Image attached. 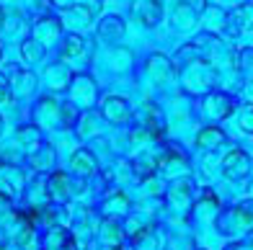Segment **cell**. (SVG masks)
I'll return each mask as SVG.
<instances>
[{
	"instance_id": "19",
	"label": "cell",
	"mask_w": 253,
	"mask_h": 250,
	"mask_svg": "<svg viewBox=\"0 0 253 250\" xmlns=\"http://www.w3.org/2000/svg\"><path fill=\"white\" fill-rule=\"evenodd\" d=\"M52 3L60 8H70V5H75V0H52Z\"/></svg>"
},
{
	"instance_id": "6",
	"label": "cell",
	"mask_w": 253,
	"mask_h": 250,
	"mask_svg": "<svg viewBox=\"0 0 253 250\" xmlns=\"http://www.w3.org/2000/svg\"><path fill=\"white\" fill-rule=\"evenodd\" d=\"M132 13L142 21L145 26H155L160 21V3L158 0H140L132 5Z\"/></svg>"
},
{
	"instance_id": "21",
	"label": "cell",
	"mask_w": 253,
	"mask_h": 250,
	"mask_svg": "<svg viewBox=\"0 0 253 250\" xmlns=\"http://www.w3.org/2000/svg\"><path fill=\"white\" fill-rule=\"evenodd\" d=\"M251 245H253V237H251Z\"/></svg>"
},
{
	"instance_id": "17",
	"label": "cell",
	"mask_w": 253,
	"mask_h": 250,
	"mask_svg": "<svg viewBox=\"0 0 253 250\" xmlns=\"http://www.w3.org/2000/svg\"><path fill=\"white\" fill-rule=\"evenodd\" d=\"M238 124H240L243 132L253 134V104H248V106H243L238 111Z\"/></svg>"
},
{
	"instance_id": "13",
	"label": "cell",
	"mask_w": 253,
	"mask_h": 250,
	"mask_svg": "<svg viewBox=\"0 0 253 250\" xmlns=\"http://www.w3.org/2000/svg\"><path fill=\"white\" fill-rule=\"evenodd\" d=\"M199 147H210V150H214V147H220L225 142V134L217 129V127H207L202 134H199Z\"/></svg>"
},
{
	"instance_id": "15",
	"label": "cell",
	"mask_w": 253,
	"mask_h": 250,
	"mask_svg": "<svg viewBox=\"0 0 253 250\" xmlns=\"http://www.w3.org/2000/svg\"><path fill=\"white\" fill-rule=\"evenodd\" d=\"M230 18H235L238 24H240V26H246V29H253V0H246V3L240 5Z\"/></svg>"
},
{
	"instance_id": "2",
	"label": "cell",
	"mask_w": 253,
	"mask_h": 250,
	"mask_svg": "<svg viewBox=\"0 0 253 250\" xmlns=\"http://www.w3.org/2000/svg\"><path fill=\"white\" fill-rule=\"evenodd\" d=\"M253 222V201H243L235 209H227L220 219V230L222 232H243L248 230Z\"/></svg>"
},
{
	"instance_id": "11",
	"label": "cell",
	"mask_w": 253,
	"mask_h": 250,
	"mask_svg": "<svg viewBox=\"0 0 253 250\" xmlns=\"http://www.w3.org/2000/svg\"><path fill=\"white\" fill-rule=\"evenodd\" d=\"M44 75H47L52 88H65V83H70V70L65 65H49Z\"/></svg>"
},
{
	"instance_id": "12",
	"label": "cell",
	"mask_w": 253,
	"mask_h": 250,
	"mask_svg": "<svg viewBox=\"0 0 253 250\" xmlns=\"http://www.w3.org/2000/svg\"><path fill=\"white\" fill-rule=\"evenodd\" d=\"M73 168L78 170V173H83V176L93 173V168H96L93 155H90L88 150H78V152L73 155Z\"/></svg>"
},
{
	"instance_id": "14",
	"label": "cell",
	"mask_w": 253,
	"mask_h": 250,
	"mask_svg": "<svg viewBox=\"0 0 253 250\" xmlns=\"http://www.w3.org/2000/svg\"><path fill=\"white\" fill-rule=\"evenodd\" d=\"M21 54H24L26 62H39L44 57V44H39L37 39H26L21 44Z\"/></svg>"
},
{
	"instance_id": "7",
	"label": "cell",
	"mask_w": 253,
	"mask_h": 250,
	"mask_svg": "<svg viewBox=\"0 0 253 250\" xmlns=\"http://www.w3.org/2000/svg\"><path fill=\"white\" fill-rule=\"evenodd\" d=\"M98 36L103 41H119L124 36V24H122V18L119 16H106L98 24Z\"/></svg>"
},
{
	"instance_id": "9",
	"label": "cell",
	"mask_w": 253,
	"mask_h": 250,
	"mask_svg": "<svg viewBox=\"0 0 253 250\" xmlns=\"http://www.w3.org/2000/svg\"><path fill=\"white\" fill-rule=\"evenodd\" d=\"M103 116L111 119V121H126L129 119V106H126L124 98L111 96V98L103 101Z\"/></svg>"
},
{
	"instance_id": "16",
	"label": "cell",
	"mask_w": 253,
	"mask_h": 250,
	"mask_svg": "<svg viewBox=\"0 0 253 250\" xmlns=\"http://www.w3.org/2000/svg\"><path fill=\"white\" fill-rule=\"evenodd\" d=\"M83 52V39L78 36V34H70L65 41H62V57H78Z\"/></svg>"
},
{
	"instance_id": "20",
	"label": "cell",
	"mask_w": 253,
	"mask_h": 250,
	"mask_svg": "<svg viewBox=\"0 0 253 250\" xmlns=\"http://www.w3.org/2000/svg\"><path fill=\"white\" fill-rule=\"evenodd\" d=\"M246 96H248V98H253V80L246 85Z\"/></svg>"
},
{
	"instance_id": "18",
	"label": "cell",
	"mask_w": 253,
	"mask_h": 250,
	"mask_svg": "<svg viewBox=\"0 0 253 250\" xmlns=\"http://www.w3.org/2000/svg\"><path fill=\"white\" fill-rule=\"evenodd\" d=\"M240 60V70H253V49H243L238 54Z\"/></svg>"
},
{
	"instance_id": "10",
	"label": "cell",
	"mask_w": 253,
	"mask_h": 250,
	"mask_svg": "<svg viewBox=\"0 0 253 250\" xmlns=\"http://www.w3.org/2000/svg\"><path fill=\"white\" fill-rule=\"evenodd\" d=\"M204 111L210 113L212 119H222V116H227V113L233 111V101H230L227 96H222V93L210 96V98H207V104H204Z\"/></svg>"
},
{
	"instance_id": "1",
	"label": "cell",
	"mask_w": 253,
	"mask_h": 250,
	"mask_svg": "<svg viewBox=\"0 0 253 250\" xmlns=\"http://www.w3.org/2000/svg\"><path fill=\"white\" fill-rule=\"evenodd\" d=\"M202 10H207L204 0H178V3L173 5V13H170V24H173L178 31H189L199 21Z\"/></svg>"
},
{
	"instance_id": "8",
	"label": "cell",
	"mask_w": 253,
	"mask_h": 250,
	"mask_svg": "<svg viewBox=\"0 0 253 250\" xmlns=\"http://www.w3.org/2000/svg\"><path fill=\"white\" fill-rule=\"evenodd\" d=\"M73 98L78 101V104H83V106H88L90 101H93V96H96V85H93V80L90 77H85V75H80V77H75L73 80Z\"/></svg>"
},
{
	"instance_id": "5",
	"label": "cell",
	"mask_w": 253,
	"mask_h": 250,
	"mask_svg": "<svg viewBox=\"0 0 253 250\" xmlns=\"http://www.w3.org/2000/svg\"><path fill=\"white\" fill-rule=\"evenodd\" d=\"M222 170H225L227 178H243V176H248V155H246L243 150L230 152V155L225 157Z\"/></svg>"
},
{
	"instance_id": "3",
	"label": "cell",
	"mask_w": 253,
	"mask_h": 250,
	"mask_svg": "<svg viewBox=\"0 0 253 250\" xmlns=\"http://www.w3.org/2000/svg\"><path fill=\"white\" fill-rule=\"evenodd\" d=\"M101 10V0H85V3H75L67 8L65 13V21L75 29H85L90 24V18Z\"/></svg>"
},
{
	"instance_id": "4",
	"label": "cell",
	"mask_w": 253,
	"mask_h": 250,
	"mask_svg": "<svg viewBox=\"0 0 253 250\" xmlns=\"http://www.w3.org/2000/svg\"><path fill=\"white\" fill-rule=\"evenodd\" d=\"M60 31H62V26L57 18H42V21H37V26H34V39L39 44H52V41H57Z\"/></svg>"
}]
</instances>
